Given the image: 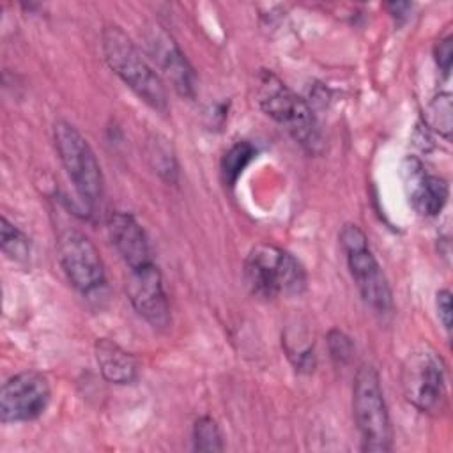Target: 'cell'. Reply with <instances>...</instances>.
<instances>
[{"instance_id": "1", "label": "cell", "mask_w": 453, "mask_h": 453, "mask_svg": "<svg viewBox=\"0 0 453 453\" xmlns=\"http://www.w3.org/2000/svg\"><path fill=\"white\" fill-rule=\"evenodd\" d=\"M101 48L108 67L150 108L168 111V96L161 74L149 64L136 42L117 25H106Z\"/></svg>"}, {"instance_id": "2", "label": "cell", "mask_w": 453, "mask_h": 453, "mask_svg": "<svg viewBox=\"0 0 453 453\" xmlns=\"http://www.w3.org/2000/svg\"><path fill=\"white\" fill-rule=\"evenodd\" d=\"M255 96L260 110L278 124L285 126L304 150L311 154L322 150V134L311 106L288 88L273 71L262 69L257 74Z\"/></svg>"}, {"instance_id": "3", "label": "cell", "mask_w": 453, "mask_h": 453, "mask_svg": "<svg viewBox=\"0 0 453 453\" xmlns=\"http://www.w3.org/2000/svg\"><path fill=\"white\" fill-rule=\"evenodd\" d=\"M244 281L257 297L299 296L306 288V271L288 251L273 244H257L244 260Z\"/></svg>"}, {"instance_id": "4", "label": "cell", "mask_w": 453, "mask_h": 453, "mask_svg": "<svg viewBox=\"0 0 453 453\" xmlns=\"http://www.w3.org/2000/svg\"><path fill=\"white\" fill-rule=\"evenodd\" d=\"M352 409L361 449L386 453L393 448V430L380 379L372 365H361L354 377Z\"/></svg>"}, {"instance_id": "5", "label": "cell", "mask_w": 453, "mask_h": 453, "mask_svg": "<svg viewBox=\"0 0 453 453\" xmlns=\"http://www.w3.org/2000/svg\"><path fill=\"white\" fill-rule=\"evenodd\" d=\"M53 142L76 193L90 209H96L101 203L104 182L92 147L83 134L65 120L55 122Z\"/></svg>"}, {"instance_id": "6", "label": "cell", "mask_w": 453, "mask_h": 453, "mask_svg": "<svg viewBox=\"0 0 453 453\" xmlns=\"http://www.w3.org/2000/svg\"><path fill=\"white\" fill-rule=\"evenodd\" d=\"M403 396L425 414H439L446 405V370L441 356L428 345L414 349L400 372Z\"/></svg>"}, {"instance_id": "7", "label": "cell", "mask_w": 453, "mask_h": 453, "mask_svg": "<svg viewBox=\"0 0 453 453\" xmlns=\"http://www.w3.org/2000/svg\"><path fill=\"white\" fill-rule=\"evenodd\" d=\"M340 246L363 301L379 313L389 311L393 306L391 288L368 246L365 232L357 225L347 223L340 232Z\"/></svg>"}, {"instance_id": "8", "label": "cell", "mask_w": 453, "mask_h": 453, "mask_svg": "<svg viewBox=\"0 0 453 453\" xmlns=\"http://www.w3.org/2000/svg\"><path fill=\"white\" fill-rule=\"evenodd\" d=\"M58 260L74 288L90 294L104 285V265L96 244L80 230L65 228L58 235Z\"/></svg>"}, {"instance_id": "9", "label": "cell", "mask_w": 453, "mask_h": 453, "mask_svg": "<svg viewBox=\"0 0 453 453\" xmlns=\"http://www.w3.org/2000/svg\"><path fill=\"white\" fill-rule=\"evenodd\" d=\"M51 389L48 379L34 370L9 377L0 393V418L4 423L37 419L48 407Z\"/></svg>"}, {"instance_id": "10", "label": "cell", "mask_w": 453, "mask_h": 453, "mask_svg": "<svg viewBox=\"0 0 453 453\" xmlns=\"http://www.w3.org/2000/svg\"><path fill=\"white\" fill-rule=\"evenodd\" d=\"M142 39L149 57L152 58L159 73L173 87V90L184 97H195V71L172 34H168L159 23H149L143 28Z\"/></svg>"}, {"instance_id": "11", "label": "cell", "mask_w": 453, "mask_h": 453, "mask_svg": "<svg viewBox=\"0 0 453 453\" xmlns=\"http://www.w3.org/2000/svg\"><path fill=\"white\" fill-rule=\"evenodd\" d=\"M127 296L136 313L143 317L152 327H168L170 306L163 288L161 273L154 262L140 269L129 271Z\"/></svg>"}, {"instance_id": "12", "label": "cell", "mask_w": 453, "mask_h": 453, "mask_svg": "<svg viewBox=\"0 0 453 453\" xmlns=\"http://www.w3.org/2000/svg\"><path fill=\"white\" fill-rule=\"evenodd\" d=\"M400 173L412 207L423 216H437L448 200V182L442 177L426 173L423 163L412 156L402 161Z\"/></svg>"}, {"instance_id": "13", "label": "cell", "mask_w": 453, "mask_h": 453, "mask_svg": "<svg viewBox=\"0 0 453 453\" xmlns=\"http://www.w3.org/2000/svg\"><path fill=\"white\" fill-rule=\"evenodd\" d=\"M108 235L129 271L152 264L147 234L131 214L122 211L111 212L108 216Z\"/></svg>"}, {"instance_id": "14", "label": "cell", "mask_w": 453, "mask_h": 453, "mask_svg": "<svg viewBox=\"0 0 453 453\" xmlns=\"http://www.w3.org/2000/svg\"><path fill=\"white\" fill-rule=\"evenodd\" d=\"M101 375L111 384H129L138 375L136 359L120 345L108 338H99L94 345Z\"/></svg>"}, {"instance_id": "15", "label": "cell", "mask_w": 453, "mask_h": 453, "mask_svg": "<svg viewBox=\"0 0 453 453\" xmlns=\"http://www.w3.org/2000/svg\"><path fill=\"white\" fill-rule=\"evenodd\" d=\"M147 157L154 168V172L165 179L166 182H177V161L172 150V145L168 143L166 138L156 136L152 140H149V149H147Z\"/></svg>"}, {"instance_id": "16", "label": "cell", "mask_w": 453, "mask_h": 453, "mask_svg": "<svg viewBox=\"0 0 453 453\" xmlns=\"http://www.w3.org/2000/svg\"><path fill=\"white\" fill-rule=\"evenodd\" d=\"M253 156H255V147L250 142H237L235 145H232L221 159V175L225 184L234 186L239 175L242 173V170L253 159Z\"/></svg>"}, {"instance_id": "17", "label": "cell", "mask_w": 453, "mask_h": 453, "mask_svg": "<svg viewBox=\"0 0 453 453\" xmlns=\"http://www.w3.org/2000/svg\"><path fill=\"white\" fill-rule=\"evenodd\" d=\"M2 251L5 253L7 258L14 262H25L30 255V241L28 237L14 225L11 223L5 216H2Z\"/></svg>"}, {"instance_id": "18", "label": "cell", "mask_w": 453, "mask_h": 453, "mask_svg": "<svg viewBox=\"0 0 453 453\" xmlns=\"http://www.w3.org/2000/svg\"><path fill=\"white\" fill-rule=\"evenodd\" d=\"M193 448L196 451H221L223 437L218 423L211 416H202L193 426Z\"/></svg>"}, {"instance_id": "19", "label": "cell", "mask_w": 453, "mask_h": 453, "mask_svg": "<svg viewBox=\"0 0 453 453\" xmlns=\"http://www.w3.org/2000/svg\"><path fill=\"white\" fill-rule=\"evenodd\" d=\"M430 119H432V126L442 133L446 138H449V131H451V101H449V94H441L439 97H435V101L430 106Z\"/></svg>"}, {"instance_id": "20", "label": "cell", "mask_w": 453, "mask_h": 453, "mask_svg": "<svg viewBox=\"0 0 453 453\" xmlns=\"http://www.w3.org/2000/svg\"><path fill=\"white\" fill-rule=\"evenodd\" d=\"M327 347H329V354L331 357L338 363V365H345L350 361L352 352H354V345L350 342V338L347 334H343L338 329L329 331L327 334Z\"/></svg>"}, {"instance_id": "21", "label": "cell", "mask_w": 453, "mask_h": 453, "mask_svg": "<svg viewBox=\"0 0 453 453\" xmlns=\"http://www.w3.org/2000/svg\"><path fill=\"white\" fill-rule=\"evenodd\" d=\"M435 297H437L435 306H437L439 320L442 322L444 329L449 331L451 329V292L448 288H442L437 292Z\"/></svg>"}, {"instance_id": "22", "label": "cell", "mask_w": 453, "mask_h": 453, "mask_svg": "<svg viewBox=\"0 0 453 453\" xmlns=\"http://www.w3.org/2000/svg\"><path fill=\"white\" fill-rule=\"evenodd\" d=\"M451 57H453V48H451V37L448 35V37L441 39L435 46V60H437V65L441 67V71L444 73V76L449 74Z\"/></svg>"}, {"instance_id": "23", "label": "cell", "mask_w": 453, "mask_h": 453, "mask_svg": "<svg viewBox=\"0 0 453 453\" xmlns=\"http://www.w3.org/2000/svg\"><path fill=\"white\" fill-rule=\"evenodd\" d=\"M388 9L391 11V16L403 18V16H407L405 11L411 9V4H407V2H393V4H388Z\"/></svg>"}]
</instances>
